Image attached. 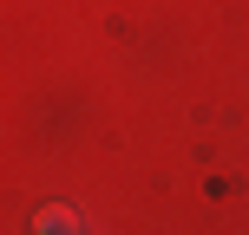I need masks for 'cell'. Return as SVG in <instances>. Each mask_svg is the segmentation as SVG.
I'll return each instance as SVG.
<instances>
[{
    "mask_svg": "<svg viewBox=\"0 0 249 235\" xmlns=\"http://www.w3.org/2000/svg\"><path fill=\"white\" fill-rule=\"evenodd\" d=\"M33 235H79V222H72L66 209H39V216H33Z\"/></svg>",
    "mask_w": 249,
    "mask_h": 235,
    "instance_id": "6da1fadb",
    "label": "cell"
}]
</instances>
